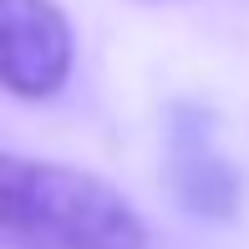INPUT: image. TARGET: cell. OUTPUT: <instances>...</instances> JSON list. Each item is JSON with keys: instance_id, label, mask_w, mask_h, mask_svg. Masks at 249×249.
Listing matches in <instances>:
<instances>
[{"instance_id": "obj_1", "label": "cell", "mask_w": 249, "mask_h": 249, "mask_svg": "<svg viewBox=\"0 0 249 249\" xmlns=\"http://www.w3.org/2000/svg\"><path fill=\"white\" fill-rule=\"evenodd\" d=\"M0 249H148V224L87 168L0 153Z\"/></svg>"}, {"instance_id": "obj_2", "label": "cell", "mask_w": 249, "mask_h": 249, "mask_svg": "<svg viewBox=\"0 0 249 249\" xmlns=\"http://www.w3.org/2000/svg\"><path fill=\"white\" fill-rule=\"evenodd\" d=\"M76 66V31L56 0H0V92L46 102Z\"/></svg>"}, {"instance_id": "obj_3", "label": "cell", "mask_w": 249, "mask_h": 249, "mask_svg": "<svg viewBox=\"0 0 249 249\" xmlns=\"http://www.w3.org/2000/svg\"><path fill=\"white\" fill-rule=\"evenodd\" d=\"M168 183L178 203L198 219H234L244 209V173L219 142L213 117L194 102H178L168 112Z\"/></svg>"}, {"instance_id": "obj_4", "label": "cell", "mask_w": 249, "mask_h": 249, "mask_svg": "<svg viewBox=\"0 0 249 249\" xmlns=\"http://www.w3.org/2000/svg\"><path fill=\"white\" fill-rule=\"evenodd\" d=\"M148 5H158V0H148Z\"/></svg>"}]
</instances>
